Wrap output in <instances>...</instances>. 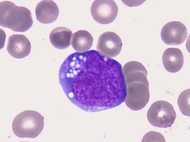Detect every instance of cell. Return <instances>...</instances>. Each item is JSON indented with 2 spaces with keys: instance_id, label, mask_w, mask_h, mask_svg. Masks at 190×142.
Wrapping results in <instances>:
<instances>
[{
  "instance_id": "cell-1",
  "label": "cell",
  "mask_w": 190,
  "mask_h": 142,
  "mask_svg": "<svg viewBox=\"0 0 190 142\" xmlns=\"http://www.w3.org/2000/svg\"><path fill=\"white\" fill-rule=\"evenodd\" d=\"M58 78L67 98L85 111L97 112L115 107L126 97L121 65L96 50L69 55L61 66Z\"/></svg>"
},
{
  "instance_id": "cell-2",
  "label": "cell",
  "mask_w": 190,
  "mask_h": 142,
  "mask_svg": "<svg viewBox=\"0 0 190 142\" xmlns=\"http://www.w3.org/2000/svg\"><path fill=\"white\" fill-rule=\"evenodd\" d=\"M122 71L126 86L125 103L132 110L142 109L148 102L150 98L145 68L140 62L131 61L124 65Z\"/></svg>"
},
{
  "instance_id": "cell-3",
  "label": "cell",
  "mask_w": 190,
  "mask_h": 142,
  "mask_svg": "<svg viewBox=\"0 0 190 142\" xmlns=\"http://www.w3.org/2000/svg\"><path fill=\"white\" fill-rule=\"evenodd\" d=\"M33 20L30 10L9 1L0 2V25L18 32H24L32 26Z\"/></svg>"
},
{
  "instance_id": "cell-4",
  "label": "cell",
  "mask_w": 190,
  "mask_h": 142,
  "mask_svg": "<svg viewBox=\"0 0 190 142\" xmlns=\"http://www.w3.org/2000/svg\"><path fill=\"white\" fill-rule=\"evenodd\" d=\"M44 125V117L42 115L36 111L28 110L20 113L15 117L12 127L17 136L34 138L41 133Z\"/></svg>"
},
{
  "instance_id": "cell-5",
  "label": "cell",
  "mask_w": 190,
  "mask_h": 142,
  "mask_svg": "<svg viewBox=\"0 0 190 142\" xmlns=\"http://www.w3.org/2000/svg\"><path fill=\"white\" fill-rule=\"evenodd\" d=\"M176 115L172 105L166 101L160 100L153 103L147 112V117L153 126L161 128L171 127Z\"/></svg>"
},
{
  "instance_id": "cell-6",
  "label": "cell",
  "mask_w": 190,
  "mask_h": 142,
  "mask_svg": "<svg viewBox=\"0 0 190 142\" xmlns=\"http://www.w3.org/2000/svg\"><path fill=\"white\" fill-rule=\"evenodd\" d=\"M118 8L113 0H97L92 4L91 12L94 19L102 24L113 22L118 14Z\"/></svg>"
},
{
  "instance_id": "cell-7",
  "label": "cell",
  "mask_w": 190,
  "mask_h": 142,
  "mask_svg": "<svg viewBox=\"0 0 190 142\" xmlns=\"http://www.w3.org/2000/svg\"><path fill=\"white\" fill-rule=\"evenodd\" d=\"M163 41L169 45L181 44L186 39L187 31L186 26L180 21L169 22L163 27L161 33Z\"/></svg>"
},
{
  "instance_id": "cell-8",
  "label": "cell",
  "mask_w": 190,
  "mask_h": 142,
  "mask_svg": "<svg viewBox=\"0 0 190 142\" xmlns=\"http://www.w3.org/2000/svg\"><path fill=\"white\" fill-rule=\"evenodd\" d=\"M122 46L121 40L115 33L107 31L99 36L96 49L102 55L109 58H114L120 53Z\"/></svg>"
},
{
  "instance_id": "cell-9",
  "label": "cell",
  "mask_w": 190,
  "mask_h": 142,
  "mask_svg": "<svg viewBox=\"0 0 190 142\" xmlns=\"http://www.w3.org/2000/svg\"><path fill=\"white\" fill-rule=\"evenodd\" d=\"M31 48L29 41L23 35L14 34L8 38L7 50L14 58L20 59L27 56L30 52Z\"/></svg>"
},
{
  "instance_id": "cell-10",
  "label": "cell",
  "mask_w": 190,
  "mask_h": 142,
  "mask_svg": "<svg viewBox=\"0 0 190 142\" xmlns=\"http://www.w3.org/2000/svg\"><path fill=\"white\" fill-rule=\"evenodd\" d=\"M59 13V9L56 4L52 0L42 1L37 4L36 8L37 20L45 24L55 21L58 17Z\"/></svg>"
},
{
  "instance_id": "cell-11",
  "label": "cell",
  "mask_w": 190,
  "mask_h": 142,
  "mask_svg": "<svg viewBox=\"0 0 190 142\" xmlns=\"http://www.w3.org/2000/svg\"><path fill=\"white\" fill-rule=\"evenodd\" d=\"M162 61L164 68L168 71L175 73L182 67L184 63L183 56L179 49L169 48L163 53Z\"/></svg>"
},
{
  "instance_id": "cell-12",
  "label": "cell",
  "mask_w": 190,
  "mask_h": 142,
  "mask_svg": "<svg viewBox=\"0 0 190 142\" xmlns=\"http://www.w3.org/2000/svg\"><path fill=\"white\" fill-rule=\"evenodd\" d=\"M72 33L66 28L59 27L51 32L49 39L52 45L59 49H64L69 47L71 43Z\"/></svg>"
},
{
  "instance_id": "cell-13",
  "label": "cell",
  "mask_w": 190,
  "mask_h": 142,
  "mask_svg": "<svg viewBox=\"0 0 190 142\" xmlns=\"http://www.w3.org/2000/svg\"><path fill=\"white\" fill-rule=\"evenodd\" d=\"M93 39L91 35L85 30H79L73 34L71 44L77 52H83L89 50L92 46Z\"/></svg>"
},
{
  "instance_id": "cell-14",
  "label": "cell",
  "mask_w": 190,
  "mask_h": 142,
  "mask_svg": "<svg viewBox=\"0 0 190 142\" xmlns=\"http://www.w3.org/2000/svg\"><path fill=\"white\" fill-rule=\"evenodd\" d=\"M190 89L183 91L180 95L178 100V105L182 113L190 117Z\"/></svg>"
}]
</instances>
